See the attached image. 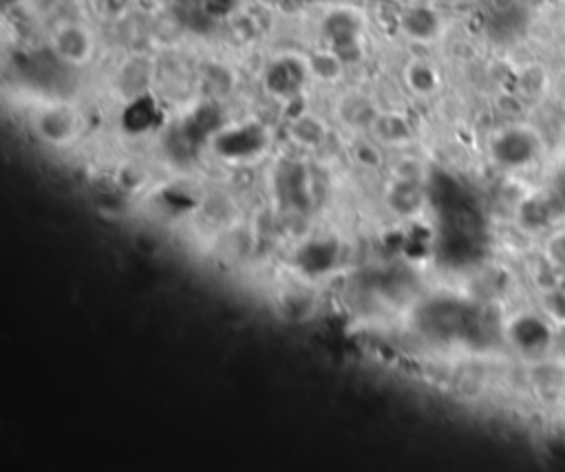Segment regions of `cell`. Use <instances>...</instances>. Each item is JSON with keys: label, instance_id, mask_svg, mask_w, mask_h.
Here are the masks:
<instances>
[{"label": "cell", "instance_id": "6da1fadb", "mask_svg": "<svg viewBox=\"0 0 565 472\" xmlns=\"http://www.w3.org/2000/svg\"><path fill=\"white\" fill-rule=\"evenodd\" d=\"M501 336L521 360L541 362L557 349L559 327L539 311H515L501 325Z\"/></svg>", "mask_w": 565, "mask_h": 472}, {"label": "cell", "instance_id": "7a4b0ae2", "mask_svg": "<svg viewBox=\"0 0 565 472\" xmlns=\"http://www.w3.org/2000/svg\"><path fill=\"white\" fill-rule=\"evenodd\" d=\"M541 153L537 135L526 126H510L497 133L490 142V155L497 166L524 168L530 166Z\"/></svg>", "mask_w": 565, "mask_h": 472}, {"label": "cell", "instance_id": "3957f363", "mask_svg": "<svg viewBox=\"0 0 565 472\" xmlns=\"http://www.w3.org/2000/svg\"><path fill=\"white\" fill-rule=\"evenodd\" d=\"M36 131L42 139L53 146H65L80 133V117L73 113L71 106L56 104L49 109H40L36 117Z\"/></svg>", "mask_w": 565, "mask_h": 472}, {"label": "cell", "instance_id": "277c9868", "mask_svg": "<svg viewBox=\"0 0 565 472\" xmlns=\"http://www.w3.org/2000/svg\"><path fill=\"white\" fill-rule=\"evenodd\" d=\"M51 47L58 53L60 60H65L73 67L89 62L93 56V36L87 27L78 23H69L56 29V34L51 38Z\"/></svg>", "mask_w": 565, "mask_h": 472}, {"label": "cell", "instance_id": "5b68a950", "mask_svg": "<svg viewBox=\"0 0 565 472\" xmlns=\"http://www.w3.org/2000/svg\"><path fill=\"white\" fill-rule=\"evenodd\" d=\"M215 146L226 159H250L263 150L265 135L261 126H241L219 133Z\"/></svg>", "mask_w": 565, "mask_h": 472}, {"label": "cell", "instance_id": "8992f818", "mask_svg": "<svg viewBox=\"0 0 565 472\" xmlns=\"http://www.w3.org/2000/svg\"><path fill=\"white\" fill-rule=\"evenodd\" d=\"M517 217L519 223L530 232L546 230L554 223V217H557V203H554V199L548 195L526 197L519 203Z\"/></svg>", "mask_w": 565, "mask_h": 472}, {"label": "cell", "instance_id": "52a82bcc", "mask_svg": "<svg viewBox=\"0 0 565 472\" xmlns=\"http://www.w3.org/2000/svg\"><path fill=\"white\" fill-rule=\"evenodd\" d=\"M404 80H407L409 89L415 95H433L440 87V73L435 71L431 62L413 60L407 69H404Z\"/></svg>", "mask_w": 565, "mask_h": 472}, {"label": "cell", "instance_id": "ba28073f", "mask_svg": "<svg viewBox=\"0 0 565 472\" xmlns=\"http://www.w3.org/2000/svg\"><path fill=\"white\" fill-rule=\"evenodd\" d=\"M541 259L554 274H565V225L552 228L541 245Z\"/></svg>", "mask_w": 565, "mask_h": 472}, {"label": "cell", "instance_id": "9c48e42d", "mask_svg": "<svg viewBox=\"0 0 565 472\" xmlns=\"http://www.w3.org/2000/svg\"><path fill=\"white\" fill-rule=\"evenodd\" d=\"M325 133H327L325 124L318 122L316 117H309V115L298 117V120L292 126V137L305 148H316L318 144H323Z\"/></svg>", "mask_w": 565, "mask_h": 472}, {"label": "cell", "instance_id": "30bf717a", "mask_svg": "<svg viewBox=\"0 0 565 472\" xmlns=\"http://www.w3.org/2000/svg\"><path fill=\"white\" fill-rule=\"evenodd\" d=\"M415 27H409L411 34L420 40H431L440 34V18L431 9H415Z\"/></svg>", "mask_w": 565, "mask_h": 472}, {"label": "cell", "instance_id": "8fae6325", "mask_svg": "<svg viewBox=\"0 0 565 472\" xmlns=\"http://www.w3.org/2000/svg\"><path fill=\"white\" fill-rule=\"evenodd\" d=\"M543 314L557 327H565V287L550 289L543 298Z\"/></svg>", "mask_w": 565, "mask_h": 472}]
</instances>
